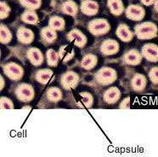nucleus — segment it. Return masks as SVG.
Returning a JSON list of instances; mask_svg holds the SVG:
<instances>
[{"mask_svg":"<svg viewBox=\"0 0 158 157\" xmlns=\"http://www.w3.org/2000/svg\"><path fill=\"white\" fill-rule=\"evenodd\" d=\"M107 6L114 16H121L123 13L124 7L122 0H108Z\"/></svg>","mask_w":158,"mask_h":157,"instance_id":"b1692460","label":"nucleus"},{"mask_svg":"<svg viewBox=\"0 0 158 157\" xmlns=\"http://www.w3.org/2000/svg\"><path fill=\"white\" fill-rule=\"evenodd\" d=\"M3 69L8 78H10L11 80H14V81L21 80L24 76L23 68L21 65L18 64L16 62H14V61H10V62L4 64Z\"/></svg>","mask_w":158,"mask_h":157,"instance_id":"39448f33","label":"nucleus"},{"mask_svg":"<svg viewBox=\"0 0 158 157\" xmlns=\"http://www.w3.org/2000/svg\"><path fill=\"white\" fill-rule=\"evenodd\" d=\"M141 60H142V55L137 50H130L126 52L123 56L124 62L132 66L139 64Z\"/></svg>","mask_w":158,"mask_h":157,"instance_id":"dca6fc26","label":"nucleus"},{"mask_svg":"<svg viewBox=\"0 0 158 157\" xmlns=\"http://www.w3.org/2000/svg\"><path fill=\"white\" fill-rule=\"evenodd\" d=\"M61 10L63 11V13L74 16L77 14L78 7H77V4L75 2H73L72 0H67V1H65V2L62 3Z\"/></svg>","mask_w":158,"mask_h":157,"instance_id":"393cba45","label":"nucleus"},{"mask_svg":"<svg viewBox=\"0 0 158 157\" xmlns=\"http://www.w3.org/2000/svg\"><path fill=\"white\" fill-rule=\"evenodd\" d=\"M0 7H1V19H5L7 18L8 16L10 15V8L8 5L7 3L2 1L1 3H0Z\"/></svg>","mask_w":158,"mask_h":157,"instance_id":"2f4dec72","label":"nucleus"},{"mask_svg":"<svg viewBox=\"0 0 158 157\" xmlns=\"http://www.w3.org/2000/svg\"><path fill=\"white\" fill-rule=\"evenodd\" d=\"M21 18L25 23L31 24V25H36L38 22V16L36 12H34V10H28L25 11Z\"/></svg>","mask_w":158,"mask_h":157,"instance_id":"cd10ccee","label":"nucleus"},{"mask_svg":"<svg viewBox=\"0 0 158 157\" xmlns=\"http://www.w3.org/2000/svg\"><path fill=\"white\" fill-rule=\"evenodd\" d=\"M17 38L22 44H29L34 39V34L31 29L21 27L17 31Z\"/></svg>","mask_w":158,"mask_h":157,"instance_id":"4468645a","label":"nucleus"},{"mask_svg":"<svg viewBox=\"0 0 158 157\" xmlns=\"http://www.w3.org/2000/svg\"><path fill=\"white\" fill-rule=\"evenodd\" d=\"M120 50V45L118 42L114 39H106L100 44V51L104 56H113L118 53Z\"/></svg>","mask_w":158,"mask_h":157,"instance_id":"0eeeda50","label":"nucleus"},{"mask_svg":"<svg viewBox=\"0 0 158 157\" xmlns=\"http://www.w3.org/2000/svg\"><path fill=\"white\" fill-rule=\"evenodd\" d=\"M157 34V26L153 22H143L135 27V34L139 39H151Z\"/></svg>","mask_w":158,"mask_h":157,"instance_id":"f03ea898","label":"nucleus"},{"mask_svg":"<svg viewBox=\"0 0 158 157\" xmlns=\"http://www.w3.org/2000/svg\"><path fill=\"white\" fill-rule=\"evenodd\" d=\"M154 8L156 11H157L158 12V0H156L154 3Z\"/></svg>","mask_w":158,"mask_h":157,"instance_id":"e433bc0d","label":"nucleus"},{"mask_svg":"<svg viewBox=\"0 0 158 157\" xmlns=\"http://www.w3.org/2000/svg\"><path fill=\"white\" fill-rule=\"evenodd\" d=\"M67 39L78 48H83L87 44V37L78 29H72L69 32Z\"/></svg>","mask_w":158,"mask_h":157,"instance_id":"6e6552de","label":"nucleus"},{"mask_svg":"<svg viewBox=\"0 0 158 157\" xmlns=\"http://www.w3.org/2000/svg\"><path fill=\"white\" fill-rule=\"evenodd\" d=\"M27 57L28 61L36 67L40 66L44 62V55L38 48H29L27 52Z\"/></svg>","mask_w":158,"mask_h":157,"instance_id":"9b49d317","label":"nucleus"},{"mask_svg":"<svg viewBox=\"0 0 158 157\" xmlns=\"http://www.w3.org/2000/svg\"><path fill=\"white\" fill-rule=\"evenodd\" d=\"M80 8L84 15L94 16L99 11V3L93 0H83Z\"/></svg>","mask_w":158,"mask_h":157,"instance_id":"ddd939ff","label":"nucleus"},{"mask_svg":"<svg viewBox=\"0 0 158 157\" xmlns=\"http://www.w3.org/2000/svg\"><path fill=\"white\" fill-rule=\"evenodd\" d=\"M1 36H0V40L2 44H8L10 43L12 39V34L10 30L4 25H1Z\"/></svg>","mask_w":158,"mask_h":157,"instance_id":"c756f323","label":"nucleus"},{"mask_svg":"<svg viewBox=\"0 0 158 157\" xmlns=\"http://www.w3.org/2000/svg\"><path fill=\"white\" fill-rule=\"evenodd\" d=\"M126 16L128 19L132 20H141L145 16V10L143 7L139 5H129L126 10Z\"/></svg>","mask_w":158,"mask_h":157,"instance_id":"1a4fd4ad","label":"nucleus"},{"mask_svg":"<svg viewBox=\"0 0 158 157\" xmlns=\"http://www.w3.org/2000/svg\"><path fill=\"white\" fill-rule=\"evenodd\" d=\"M117 37L123 42H129L134 38V34L132 33V31L125 24H120L118 26L117 29Z\"/></svg>","mask_w":158,"mask_h":157,"instance_id":"a211bd4d","label":"nucleus"},{"mask_svg":"<svg viewBox=\"0 0 158 157\" xmlns=\"http://www.w3.org/2000/svg\"><path fill=\"white\" fill-rule=\"evenodd\" d=\"M80 77L74 71H67L63 74L60 78V85L65 90L75 89L79 84Z\"/></svg>","mask_w":158,"mask_h":157,"instance_id":"423d86ee","label":"nucleus"},{"mask_svg":"<svg viewBox=\"0 0 158 157\" xmlns=\"http://www.w3.org/2000/svg\"><path fill=\"white\" fill-rule=\"evenodd\" d=\"M65 23L64 19L60 16H54L50 17L48 20V27H50L52 29L55 31H61L65 28Z\"/></svg>","mask_w":158,"mask_h":157,"instance_id":"a878e982","label":"nucleus"},{"mask_svg":"<svg viewBox=\"0 0 158 157\" xmlns=\"http://www.w3.org/2000/svg\"><path fill=\"white\" fill-rule=\"evenodd\" d=\"M121 97V92L119 89L116 86H112L108 88L104 92L103 99L105 102L108 104H114L118 102Z\"/></svg>","mask_w":158,"mask_h":157,"instance_id":"f8f14e48","label":"nucleus"},{"mask_svg":"<svg viewBox=\"0 0 158 157\" xmlns=\"http://www.w3.org/2000/svg\"><path fill=\"white\" fill-rule=\"evenodd\" d=\"M146 78L144 77V75L141 74H137L134 76V78H132L131 85L132 87L135 92H141L143 91L145 86H146Z\"/></svg>","mask_w":158,"mask_h":157,"instance_id":"412c9836","label":"nucleus"},{"mask_svg":"<svg viewBox=\"0 0 158 157\" xmlns=\"http://www.w3.org/2000/svg\"><path fill=\"white\" fill-rule=\"evenodd\" d=\"M88 28L93 35L102 36L110 31V25L106 19H94L88 24Z\"/></svg>","mask_w":158,"mask_h":157,"instance_id":"20e7f679","label":"nucleus"},{"mask_svg":"<svg viewBox=\"0 0 158 157\" xmlns=\"http://www.w3.org/2000/svg\"><path fill=\"white\" fill-rule=\"evenodd\" d=\"M1 109H14V103L10 99L6 96L1 97Z\"/></svg>","mask_w":158,"mask_h":157,"instance_id":"7c9ffc66","label":"nucleus"},{"mask_svg":"<svg viewBox=\"0 0 158 157\" xmlns=\"http://www.w3.org/2000/svg\"><path fill=\"white\" fill-rule=\"evenodd\" d=\"M117 71L110 67L100 68L94 74V79L100 85H110L117 80Z\"/></svg>","mask_w":158,"mask_h":157,"instance_id":"f257e3e1","label":"nucleus"},{"mask_svg":"<svg viewBox=\"0 0 158 157\" xmlns=\"http://www.w3.org/2000/svg\"><path fill=\"white\" fill-rule=\"evenodd\" d=\"M94 103V97L91 93L88 92H80L77 95V104L79 108L89 109L92 107Z\"/></svg>","mask_w":158,"mask_h":157,"instance_id":"2eb2a0df","label":"nucleus"},{"mask_svg":"<svg viewBox=\"0 0 158 157\" xmlns=\"http://www.w3.org/2000/svg\"><path fill=\"white\" fill-rule=\"evenodd\" d=\"M120 109H130V97L127 96L126 98H124L122 102H121Z\"/></svg>","mask_w":158,"mask_h":157,"instance_id":"72a5a7b5","label":"nucleus"},{"mask_svg":"<svg viewBox=\"0 0 158 157\" xmlns=\"http://www.w3.org/2000/svg\"><path fill=\"white\" fill-rule=\"evenodd\" d=\"M97 63H98V57L96 55L89 53L85 55L83 57L81 61V67L85 70H92L96 67Z\"/></svg>","mask_w":158,"mask_h":157,"instance_id":"6ab92c4d","label":"nucleus"},{"mask_svg":"<svg viewBox=\"0 0 158 157\" xmlns=\"http://www.w3.org/2000/svg\"><path fill=\"white\" fill-rule=\"evenodd\" d=\"M40 35H41L43 41L46 44H53L57 38L56 31L52 29L50 27H44L40 32Z\"/></svg>","mask_w":158,"mask_h":157,"instance_id":"aec40b11","label":"nucleus"},{"mask_svg":"<svg viewBox=\"0 0 158 157\" xmlns=\"http://www.w3.org/2000/svg\"><path fill=\"white\" fill-rule=\"evenodd\" d=\"M156 0H141V3L146 5V6H149V5H151L155 3Z\"/></svg>","mask_w":158,"mask_h":157,"instance_id":"f704fd0d","label":"nucleus"},{"mask_svg":"<svg viewBox=\"0 0 158 157\" xmlns=\"http://www.w3.org/2000/svg\"><path fill=\"white\" fill-rule=\"evenodd\" d=\"M45 96L49 102H58L59 101L61 100L63 94H62L60 89L58 88V87H55V86H53V87H50L46 91Z\"/></svg>","mask_w":158,"mask_h":157,"instance_id":"4be33fe9","label":"nucleus"},{"mask_svg":"<svg viewBox=\"0 0 158 157\" xmlns=\"http://www.w3.org/2000/svg\"><path fill=\"white\" fill-rule=\"evenodd\" d=\"M15 94L22 102H29L33 100L35 96V90L33 86L27 83H21L16 86Z\"/></svg>","mask_w":158,"mask_h":157,"instance_id":"7ed1b4c3","label":"nucleus"},{"mask_svg":"<svg viewBox=\"0 0 158 157\" xmlns=\"http://www.w3.org/2000/svg\"><path fill=\"white\" fill-rule=\"evenodd\" d=\"M46 59H47V63H48V66L52 67V68L57 67L59 64V61L60 60L58 52H56L53 49H49L47 51Z\"/></svg>","mask_w":158,"mask_h":157,"instance_id":"bb28decb","label":"nucleus"},{"mask_svg":"<svg viewBox=\"0 0 158 157\" xmlns=\"http://www.w3.org/2000/svg\"><path fill=\"white\" fill-rule=\"evenodd\" d=\"M19 1L22 6L28 10H38L42 5V0H19Z\"/></svg>","mask_w":158,"mask_h":157,"instance_id":"c85d7f7f","label":"nucleus"},{"mask_svg":"<svg viewBox=\"0 0 158 157\" xmlns=\"http://www.w3.org/2000/svg\"><path fill=\"white\" fill-rule=\"evenodd\" d=\"M142 55L146 60L152 62L158 61V45L146 44L142 47Z\"/></svg>","mask_w":158,"mask_h":157,"instance_id":"9d476101","label":"nucleus"},{"mask_svg":"<svg viewBox=\"0 0 158 157\" xmlns=\"http://www.w3.org/2000/svg\"><path fill=\"white\" fill-rule=\"evenodd\" d=\"M54 77V73L51 69L48 68H45V69H39L38 71L36 72L35 74V78L36 80L43 84V85H46L48 82L51 80Z\"/></svg>","mask_w":158,"mask_h":157,"instance_id":"f3484780","label":"nucleus"},{"mask_svg":"<svg viewBox=\"0 0 158 157\" xmlns=\"http://www.w3.org/2000/svg\"><path fill=\"white\" fill-rule=\"evenodd\" d=\"M0 79H1V91H2V90H3L4 87V78L2 77V76H1Z\"/></svg>","mask_w":158,"mask_h":157,"instance_id":"c9c22d12","label":"nucleus"},{"mask_svg":"<svg viewBox=\"0 0 158 157\" xmlns=\"http://www.w3.org/2000/svg\"><path fill=\"white\" fill-rule=\"evenodd\" d=\"M58 53L59 56H60V59L64 62H67L74 57L75 51L70 45L66 44V45H63L60 48V51H59Z\"/></svg>","mask_w":158,"mask_h":157,"instance_id":"5701e85b","label":"nucleus"},{"mask_svg":"<svg viewBox=\"0 0 158 157\" xmlns=\"http://www.w3.org/2000/svg\"><path fill=\"white\" fill-rule=\"evenodd\" d=\"M149 78L155 85H158V68H152L149 72Z\"/></svg>","mask_w":158,"mask_h":157,"instance_id":"473e14b6","label":"nucleus"}]
</instances>
